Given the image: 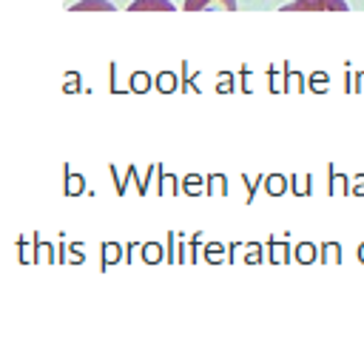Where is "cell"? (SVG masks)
<instances>
[{
    "instance_id": "obj_3",
    "label": "cell",
    "mask_w": 364,
    "mask_h": 350,
    "mask_svg": "<svg viewBox=\"0 0 364 350\" xmlns=\"http://www.w3.org/2000/svg\"><path fill=\"white\" fill-rule=\"evenodd\" d=\"M131 11H145V9H159V11H173V3L171 0H134L128 6Z\"/></svg>"
},
{
    "instance_id": "obj_4",
    "label": "cell",
    "mask_w": 364,
    "mask_h": 350,
    "mask_svg": "<svg viewBox=\"0 0 364 350\" xmlns=\"http://www.w3.org/2000/svg\"><path fill=\"white\" fill-rule=\"evenodd\" d=\"M85 9H91V11H114V3H108V0H80V3H74V11H85Z\"/></svg>"
},
{
    "instance_id": "obj_2",
    "label": "cell",
    "mask_w": 364,
    "mask_h": 350,
    "mask_svg": "<svg viewBox=\"0 0 364 350\" xmlns=\"http://www.w3.org/2000/svg\"><path fill=\"white\" fill-rule=\"evenodd\" d=\"M208 11V9H216V11H233L236 9V0H185V11Z\"/></svg>"
},
{
    "instance_id": "obj_1",
    "label": "cell",
    "mask_w": 364,
    "mask_h": 350,
    "mask_svg": "<svg viewBox=\"0 0 364 350\" xmlns=\"http://www.w3.org/2000/svg\"><path fill=\"white\" fill-rule=\"evenodd\" d=\"M347 11V3L344 0H293L284 6V11Z\"/></svg>"
}]
</instances>
